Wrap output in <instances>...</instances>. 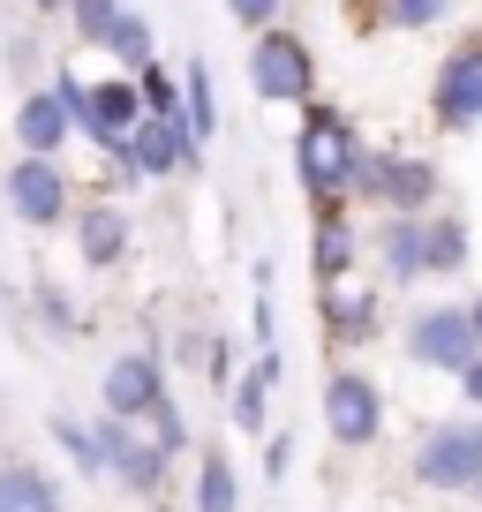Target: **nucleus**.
Masks as SVG:
<instances>
[{
  "label": "nucleus",
  "instance_id": "22",
  "mask_svg": "<svg viewBox=\"0 0 482 512\" xmlns=\"http://www.w3.org/2000/svg\"><path fill=\"white\" fill-rule=\"evenodd\" d=\"M272 384H279V347H257V362L241 369V384H234V422H241V430H264Z\"/></svg>",
  "mask_w": 482,
  "mask_h": 512
},
{
  "label": "nucleus",
  "instance_id": "17",
  "mask_svg": "<svg viewBox=\"0 0 482 512\" xmlns=\"http://www.w3.org/2000/svg\"><path fill=\"white\" fill-rule=\"evenodd\" d=\"M354 256H362V241H354L347 226V204H317V287H339V279L354 272Z\"/></svg>",
  "mask_w": 482,
  "mask_h": 512
},
{
  "label": "nucleus",
  "instance_id": "7",
  "mask_svg": "<svg viewBox=\"0 0 482 512\" xmlns=\"http://www.w3.org/2000/svg\"><path fill=\"white\" fill-rule=\"evenodd\" d=\"M68 226H76V264H83V272H121V264H129L136 219H129L121 196H76Z\"/></svg>",
  "mask_w": 482,
  "mask_h": 512
},
{
  "label": "nucleus",
  "instance_id": "14",
  "mask_svg": "<svg viewBox=\"0 0 482 512\" xmlns=\"http://www.w3.org/2000/svg\"><path fill=\"white\" fill-rule=\"evenodd\" d=\"M136 121H144L136 83H129V76H98V83H91V106H83V121H76V136H83L91 151H121Z\"/></svg>",
  "mask_w": 482,
  "mask_h": 512
},
{
  "label": "nucleus",
  "instance_id": "35",
  "mask_svg": "<svg viewBox=\"0 0 482 512\" xmlns=\"http://www.w3.org/2000/svg\"><path fill=\"white\" fill-rule=\"evenodd\" d=\"M467 497H482V475H475V482H467Z\"/></svg>",
  "mask_w": 482,
  "mask_h": 512
},
{
  "label": "nucleus",
  "instance_id": "2",
  "mask_svg": "<svg viewBox=\"0 0 482 512\" xmlns=\"http://www.w3.org/2000/svg\"><path fill=\"white\" fill-rule=\"evenodd\" d=\"M347 196H362V204H385L400 211V219H422V211L437 204V166L415 159V151H354V174H347Z\"/></svg>",
  "mask_w": 482,
  "mask_h": 512
},
{
  "label": "nucleus",
  "instance_id": "24",
  "mask_svg": "<svg viewBox=\"0 0 482 512\" xmlns=\"http://www.w3.org/2000/svg\"><path fill=\"white\" fill-rule=\"evenodd\" d=\"M196 512H241V475H234V460H226L219 445L196 460V497H189Z\"/></svg>",
  "mask_w": 482,
  "mask_h": 512
},
{
  "label": "nucleus",
  "instance_id": "16",
  "mask_svg": "<svg viewBox=\"0 0 482 512\" xmlns=\"http://www.w3.org/2000/svg\"><path fill=\"white\" fill-rule=\"evenodd\" d=\"M0 512H68V490L38 460H0Z\"/></svg>",
  "mask_w": 482,
  "mask_h": 512
},
{
  "label": "nucleus",
  "instance_id": "11",
  "mask_svg": "<svg viewBox=\"0 0 482 512\" xmlns=\"http://www.w3.org/2000/svg\"><path fill=\"white\" fill-rule=\"evenodd\" d=\"M475 475H482V437L460 430V422H437L415 445V482L422 490H467Z\"/></svg>",
  "mask_w": 482,
  "mask_h": 512
},
{
  "label": "nucleus",
  "instance_id": "21",
  "mask_svg": "<svg viewBox=\"0 0 482 512\" xmlns=\"http://www.w3.org/2000/svg\"><path fill=\"white\" fill-rule=\"evenodd\" d=\"M181 121H189L196 144H211L219 136V91H211V61L196 53V61H181Z\"/></svg>",
  "mask_w": 482,
  "mask_h": 512
},
{
  "label": "nucleus",
  "instance_id": "23",
  "mask_svg": "<svg viewBox=\"0 0 482 512\" xmlns=\"http://www.w3.org/2000/svg\"><path fill=\"white\" fill-rule=\"evenodd\" d=\"M31 324L53 332V339H83V309L61 279H31Z\"/></svg>",
  "mask_w": 482,
  "mask_h": 512
},
{
  "label": "nucleus",
  "instance_id": "32",
  "mask_svg": "<svg viewBox=\"0 0 482 512\" xmlns=\"http://www.w3.org/2000/svg\"><path fill=\"white\" fill-rule=\"evenodd\" d=\"M23 16H31V23H61L68 0H23Z\"/></svg>",
  "mask_w": 482,
  "mask_h": 512
},
{
  "label": "nucleus",
  "instance_id": "30",
  "mask_svg": "<svg viewBox=\"0 0 482 512\" xmlns=\"http://www.w3.org/2000/svg\"><path fill=\"white\" fill-rule=\"evenodd\" d=\"M279 8H287V0H226V16H234L241 31H272Z\"/></svg>",
  "mask_w": 482,
  "mask_h": 512
},
{
  "label": "nucleus",
  "instance_id": "33",
  "mask_svg": "<svg viewBox=\"0 0 482 512\" xmlns=\"http://www.w3.org/2000/svg\"><path fill=\"white\" fill-rule=\"evenodd\" d=\"M460 392H467V400H475V407H482V354H475V362H467V369H460Z\"/></svg>",
  "mask_w": 482,
  "mask_h": 512
},
{
  "label": "nucleus",
  "instance_id": "26",
  "mask_svg": "<svg viewBox=\"0 0 482 512\" xmlns=\"http://www.w3.org/2000/svg\"><path fill=\"white\" fill-rule=\"evenodd\" d=\"M144 437L166 452V460H174V452H189V415H181V400H174V392H159V400H151V415H144Z\"/></svg>",
  "mask_w": 482,
  "mask_h": 512
},
{
  "label": "nucleus",
  "instance_id": "20",
  "mask_svg": "<svg viewBox=\"0 0 482 512\" xmlns=\"http://www.w3.org/2000/svg\"><path fill=\"white\" fill-rule=\"evenodd\" d=\"M46 437L68 452V467H76L83 482H106V445H98V422H83V415H46Z\"/></svg>",
  "mask_w": 482,
  "mask_h": 512
},
{
  "label": "nucleus",
  "instance_id": "12",
  "mask_svg": "<svg viewBox=\"0 0 482 512\" xmlns=\"http://www.w3.org/2000/svg\"><path fill=\"white\" fill-rule=\"evenodd\" d=\"M407 354H415L422 369H452V377H460L482 347H475L467 309H415V324H407Z\"/></svg>",
  "mask_w": 482,
  "mask_h": 512
},
{
  "label": "nucleus",
  "instance_id": "3",
  "mask_svg": "<svg viewBox=\"0 0 482 512\" xmlns=\"http://www.w3.org/2000/svg\"><path fill=\"white\" fill-rule=\"evenodd\" d=\"M249 91L264 106H309L317 98V53L302 31L272 23V31H249Z\"/></svg>",
  "mask_w": 482,
  "mask_h": 512
},
{
  "label": "nucleus",
  "instance_id": "31",
  "mask_svg": "<svg viewBox=\"0 0 482 512\" xmlns=\"http://www.w3.org/2000/svg\"><path fill=\"white\" fill-rule=\"evenodd\" d=\"M287 460H294V445H287V437H272V445H264V475L279 482V475H287Z\"/></svg>",
  "mask_w": 482,
  "mask_h": 512
},
{
  "label": "nucleus",
  "instance_id": "18",
  "mask_svg": "<svg viewBox=\"0 0 482 512\" xmlns=\"http://www.w3.org/2000/svg\"><path fill=\"white\" fill-rule=\"evenodd\" d=\"M377 264H385L392 287H415V279H422V219L385 211V226H377Z\"/></svg>",
  "mask_w": 482,
  "mask_h": 512
},
{
  "label": "nucleus",
  "instance_id": "28",
  "mask_svg": "<svg viewBox=\"0 0 482 512\" xmlns=\"http://www.w3.org/2000/svg\"><path fill=\"white\" fill-rule=\"evenodd\" d=\"M0 53H8V68H16V76H23V91H31V68H46V61H38V23L23 16L16 31L0 38Z\"/></svg>",
  "mask_w": 482,
  "mask_h": 512
},
{
  "label": "nucleus",
  "instance_id": "9",
  "mask_svg": "<svg viewBox=\"0 0 482 512\" xmlns=\"http://www.w3.org/2000/svg\"><path fill=\"white\" fill-rule=\"evenodd\" d=\"M129 166L144 181H166V174H196V166H204V144H196L189 136V121H181V113H144V121L129 128Z\"/></svg>",
  "mask_w": 482,
  "mask_h": 512
},
{
  "label": "nucleus",
  "instance_id": "4",
  "mask_svg": "<svg viewBox=\"0 0 482 512\" xmlns=\"http://www.w3.org/2000/svg\"><path fill=\"white\" fill-rule=\"evenodd\" d=\"M61 23L76 31V46L113 53L129 76H136L144 61H159V31H151V16H144V8H129V0H68Z\"/></svg>",
  "mask_w": 482,
  "mask_h": 512
},
{
  "label": "nucleus",
  "instance_id": "8",
  "mask_svg": "<svg viewBox=\"0 0 482 512\" xmlns=\"http://www.w3.org/2000/svg\"><path fill=\"white\" fill-rule=\"evenodd\" d=\"M324 430L347 452L377 445V437H385V392H377L362 369H332V377H324Z\"/></svg>",
  "mask_w": 482,
  "mask_h": 512
},
{
  "label": "nucleus",
  "instance_id": "13",
  "mask_svg": "<svg viewBox=\"0 0 482 512\" xmlns=\"http://www.w3.org/2000/svg\"><path fill=\"white\" fill-rule=\"evenodd\" d=\"M159 392H166V369H159V354H144V347L113 354L106 377H98V400H106V415H121V422H144Z\"/></svg>",
  "mask_w": 482,
  "mask_h": 512
},
{
  "label": "nucleus",
  "instance_id": "5",
  "mask_svg": "<svg viewBox=\"0 0 482 512\" xmlns=\"http://www.w3.org/2000/svg\"><path fill=\"white\" fill-rule=\"evenodd\" d=\"M0 204L16 211L31 234H53V226H68V211H76V181H68L61 159H31V151H16L8 174H0Z\"/></svg>",
  "mask_w": 482,
  "mask_h": 512
},
{
  "label": "nucleus",
  "instance_id": "1",
  "mask_svg": "<svg viewBox=\"0 0 482 512\" xmlns=\"http://www.w3.org/2000/svg\"><path fill=\"white\" fill-rule=\"evenodd\" d=\"M354 151H362V128H354L339 106L309 98V106H302V128H294V181H302L309 204H347Z\"/></svg>",
  "mask_w": 482,
  "mask_h": 512
},
{
  "label": "nucleus",
  "instance_id": "15",
  "mask_svg": "<svg viewBox=\"0 0 482 512\" xmlns=\"http://www.w3.org/2000/svg\"><path fill=\"white\" fill-rule=\"evenodd\" d=\"M8 128H16V151H31V159H61V151L76 144V121L61 113V98H53L46 83H31V91L16 98Z\"/></svg>",
  "mask_w": 482,
  "mask_h": 512
},
{
  "label": "nucleus",
  "instance_id": "34",
  "mask_svg": "<svg viewBox=\"0 0 482 512\" xmlns=\"http://www.w3.org/2000/svg\"><path fill=\"white\" fill-rule=\"evenodd\" d=\"M467 324H475V347H482V302H467Z\"/></svg>",
  "mask_w": 482,
  "mask_h": 512
},
{
  "label": "nucleus",
  "instance_id": "10",
  "mask_svg": "<svg viewBox=\"0 0 482 512\" xmlns=\"http://www.w3.org/2000/svg\"><path fill=\"white\" fill-rule=\"evenodd\" d=\"M98 445H106V482H121L129 497H159L166 490V467H174V460H166L136 422L98 415Z\"/></svg>",
  "mask_w": 482,
  "mask_h": 512
},
{
  "label": "nucleus",
  "instance_id": "29",
  "mask_svg": "<svg viewBox=\"0 0 482 512\" xmlns=\"http://www.w3.org/2000/svg\"><path fill=\"white\" fill-rule=\"evenodd\" d=\"M46 91L61 98V113H68V121H83V106H91V76H76V68H53V76H46Z\"/></svg>",
  "mask_w": 482,
  "mask_h": 512
},
{
  "label": "nucleus",
  "instance_id": "27",
  "mask_svg": "<svg viewBox=\"0 0 482 512\" xmlns=\"http://www.w3.org/2000/svg\"><path fill=\"white\" fill-rule=\"evenodd\" d=\"M385 31H430V23L452 16V0H370Z\"/></svg>",
  "mask_w": 482,
  "mask_h": 512
},
{
  "label": "nucleus",
  "instance_id": "25",
  "mask_svg": "<svg viewBox=\"0 0 482 512\" xmlns=\"http://www.w3.org/2000/svg\"><path fill=\"white\" fill-rule=\"evenodd\" d=\"M460 264H467V226L452 219V211H437V219L422 211V272L445 279V272H460Z\"/></svg>",
  "mask_w": 482,
  "mask_h": 512
},
{
  "label": "nucleus",
  "instance_id": "36",
  "mask_svg": "<svg viewBox=\"0 0 482 512\" xmlns=\"http://www.w3.org/2000/svg\"><path fill=\"white\" fill-rule=\"evenodd\" d=\"M475 437H482V430H475Z\"/></svg>",
  "mask_w": 482,
  "mask_h": 512
},
{
  "label": "nucleus",
  "instance_id": "19",
  "mask_svg": "<svg viewBox=\"0 0 482 512\" xmlns=\"http://www.w3.org/2000/svg\"><path fill=\"white\" fill-rule=\"evenodd\" d=\"M377 332V294H354V287H324V339L332 347H354V339Z\"/></svg>",
  "mask_w": 482,
  "mask_h": 512
},
{
  "label": "nucleus",
  "instance_id": "6",
  "mask_svg": "<svg viewBox=\"0 0 482 512\" xmlns=\"http://www.w3.org/2000/svg\"><path fill=\"white\" fill-rule=\"evenodd\" d=\"M430 121L445 128V136L482 128V31L460 38V46L437 61V76H430Z\"/></svg>",
  "mask_w": 482,
  "mask_h": 512
}]
</instances>
